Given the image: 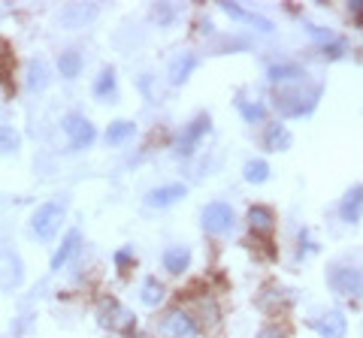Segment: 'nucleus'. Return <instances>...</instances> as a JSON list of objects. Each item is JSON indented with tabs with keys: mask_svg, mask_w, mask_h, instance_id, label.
Masks as SVG:
<instances>
[{
	"mask_svg": "<svg viewBox=\"0 0 363 338\" xmlns=\"http://www.w3.org/2000/svg\"><path fill=\"white\" fill-rule=\"evenodd\" d=\"M255 338H285V332H281L279 326H264V330H260Z\"/></svg>",
	"mask_w": 363,
	"mask_h": 338,
	"instance_id": "obj_29",
	"label": "nucleus"
},
{
	"mask_svg": "<svg viewBox=\"0 0 363 338\" xmlns=\"http://www.w3.org/2000/svg\"><path fill=\"white\" fill-rule=\"evenodd\" d=\"M79 247H82V233L79 230H70L64 235V242H61V247L55 251V257H52V263H49V269L52 272H61V269L73 260V257L79 254Z\"/></svg>",
	"mask_w": 363,
	"mask_h": 338,
	"instance_id": "obj_10",
	"label": "nucleus"
},
{
	"mask_svg": "<svg viewBox=\"0 0 363 338\" xmlns=\"http://www.w3.org/2000/svg\"><path fill=\"white\" fill-rule=\"evenodd\" d=\"M242 175H245V182H252V185H264L269 178V163L260 161V157H255V161H248L242 166Z\"/></svg>",
	"mask_w": 363,
	"mask_h": 338,
	"instance_id": "obj_23",
	"label": "nucleus"
},
{
	"mask_svg": "<svg viewBox=\"0 0 363 338\" xmlns=\"http://www.w3.org/2000/svg\"><path fill=\"white\" fill-rule=\"evenodd\" d=\"M97 16V6H85V4H70V6H64L61 9V25L64 28H85V21H91Z\"/></svg>",
	"mask_w": 363,
	"mask_h": 338,
	"instance_id": "obj_14",
	"label": "nucleus"
},
{
	"mask_svg": "<svg viewBox=\"0 0 363 338\" xmlns=\"http://www.w3.org/2000/svg\"><path fill=\"white\" fill-rule=\"evenodd\" d=\"M18 142H21L18 133H16L13 127H6V124H4V127H0V151H4V154L16 151V148H18Z\"/></svg>",
	"mask_w": 363,
	"mask_h": 338,
	"instance_id": "obj_28",
	"label": "nucleus"
},
{
	"mask_svg": "<svg viewBox=\"0 0 363 338\" xmlns=\"http://www.w3.org/2000/svg\"><path fill=\"white\" fill-rule=\"evenodd\" d=\"M185 194H188V187L176 182V185H164V187L149 190V197H145V202H149L152 209H167V206H173V202H179Z\"/></svg>",
	"mask_w": 363,
	"mask_h": 338,
	"instance_id": "obj_12",
	"label": "nucleus"
},
{
	"mask_svg": "<svg viewBox=\"0 0 363 338\" xmlns=\"http://www.w3.org/2000/svg\"><path fill=\"white\" fill-rule=\"evenodd\" d=\"M194 66H197V54H191V52H182V54H176L173 61H169V82L173 85H182L185 78L194 73Z\"/></svg>",
	"mask_w": 363,
	"mask_h": 338,
	"instance_id": "obj_17",
	"label": "nucleus"
},
{
	"mask_svg": "<svg viewBox=\"0 0 363 338\" xmlns=\"http://www.w3.org/2000/svg\"><path fill=\"white\" fill-rule=\"evenodd\" d=\"M348 9H351V13H354V16H363V0H351Z\"/></svg>",
	"mask_w": 363,
	"mask_h": 338,
	"instance_id": "obj_34",
	"label": "nucleus"
},
{
	"mask_svg": "<svg viewBox=\"0 0 363 338\" xmlns=\"http://www.w3.org/2000/svg\"><path fill=\"white\" fill-rule=\"evenodd\" d=\"M339 215H342L345 223H357L360 221V215H363V185H354L342 197V202H339Z\"/></svg>",
	"mask_w": 363,
	"mask_h": 338,
	"instance_id": "obj_13",
	"label": "nucleus"
},
{
	"mask_svg": "<svg viewBox=\"0 0 363 338\" xmlns=\"http://www.w3.org/2000/svg\"><path fill=\"white\" fill-rule=\"evenodd\" d=\"M61 127H64V133H67V139H70V148H73V151L88 148V145L94 142V136H97L94 124H91L85 115H76V112H70V115L61 121Z\"/></svg>",
	"mask_w": 363,
	"mask_h": 338,
	"instance_id": "obj_5",
	"label": "nucleus"
},
{
	"mask_svg": "<svg viewBox=\"0 0 363 338\" xmlns=\"http://www.w3.org/2000/svg\"><path fill=\"white\" fill-rule=\"evenodd\" d=\"M324 54H327V58H339V54H342V46H339V42H333V46H324Z\"/></svg>",
	"mask_w": 363,
	"mask_h": 338,
	"instance_id": "obj_33",
	"label": "nucleus"
},
{
	"mask_svg": "<svg viewBox=\"0 0 363 338\" xmlns=\"http://www.w3.org/2000/svg\"><path fill=\"white\" fill-rule=\"evenodd\" d=\"M61 221H64V202L49 199V202H43V206L33 211L30 230H33L37 239L49 242V239H55V233H58V227H61Z\"/></svg>",
	"mask_w": 363,
	"mask_h": 338,
	"instance_id": "obj_2",
	"label": "nucleus"
},
{
	"mask_svg": "<svg viewBox=\"0 0 363 338\" xmlns=\"http://www.w3.org/2000/svg\"><path fill=\"white\" fill-rule=\"evenodd\" d=\"M221 6V13H227L230 18H236V21H245V25H252V28H257L260 33H272V21L267 18V16H260V13H252V9H242L240 4H218Z\"/></svg>",
	"mask_w": 363,
	"mask_h": 338,
	"instance_id": "obj_11",
	"label": "nucleus"
},
{
	"mask_svg": "<svg viewBox=\"0 0 363 338\" xmlns=\"http://www.w3.org/2000/svg\"><path fill=\"white\" fill-rule=\"evenodd\" d=\"M82 66H85L82 52L67 49V52H61V54H58V70H61V76H64V78H76L79 73H82Z\"/></svg>",
	"mask_w": 363,
	"mask_h": 338,
	"instance_id": "obj_19",
	"label": "nucleus"
},
{
	"mask_svg": "<svg viewBox=\"0 0 363 338\" xmlns=\"http://www.w3.org/2000/svg\"><path fill=\"white\" fill-rule=\"evenodd\" d=\"M161 335L164 338H194L197 323L185 308H169L161 320Z\"/></svg>",
	"mask_w": 363,
	"mask_h": 338,
	"instance_id": "obj_7",
	"label": "nucleus"
},
{
	"mask_svg": "<svg viewBox=\"0 0 363 338\" xmlns=\"http://www.w3.org/2000/svg\"><path fill=\"white\" fill-rule=\"evenodd\" d=\"M203 230H206L209 235H224V233H230L233 230V223H236V215H233V209L227 206V202H209L206 209H203Z\"/></svg>",
	"mask_w": 363,
	"mask_h": 338,
	"instance_id": "obj_6",
	"label": "nucleus"
},
{
	"mask_svg": "<svg viewBox=\"0 0 363 338\" xmlns=\"http://www.w3.org/2000/svg\"><path fill=\"white\" fill-rule=\"evenodd\" d=\"M197 317L203 326H212L218 320V305H215L212 299H197Z\"/></svg>",
	"mask_w": 363,
	"mask_h": 338,
	"instance_id": "obj_27",
	"label": "nucleus"
},
{
	"mask_svg": "<svg viewBox=\"0 0 363 338\" xmlns=\"http://www.w3.org/2000/svg\"><path fill=\"white\" fill-rule=\"evenodd\" d=\"M236 109L242 112V118H245L248 124H255V121L260 124V121L267 118V109H264V106H260V103H248V100H242V97L236 100Z\"/></svg>",
	"mask_w": 363,
	"mask_h": 338,
	"instance_id": "obj_25",
	"label": "nucleus"
},
{
	"mask_svg": "<svg viewBox=\"0 0 363 338\" xmlns=\"http://www.w3.org/2000/svg\"><path fill=\"white\" fill-rule=\"evenodd\" d=\"M155 18L161 21V25H169V18H173V9H169V6H157L155 9Z\"/></svg>",
	"mask_w": 363,
	"mask_h": 338,
	"instance_id": "obj_30",
	"label": "nucleus"
},
{
	"mask_svg": "<svg viewBox=\"0 0 363 338\" xmlns=\"http://www.w3.org/2000/svg\"><path fill=\"white\" fill-rule=\"evenodd\" d=\"M94 97H100V100L116 97V70H112V66L100 70V76L94 78Z\"/></svg>",
	"mask_w": 363,
	"mask_h": 338,
	"instance_id": "obj_22",
	"label": "nucleus"
},
{
	"mask_svg": "<svg viewBox=\"0 0 363 338\" xmlns=\"http://www.w3.org/2000/svg\"><path fill=\"white\" fill-rule=\"evenodd\" d=\"M312 330L321 335V338H345L348 320H345V314L339 311V308H330V311H324L321 317L312 320Z\"/></svg>",
	"mask_w": 363,
	"mask_h": 338,
	"instance_id": "obj_9",
	"label": "nucleus"
},
{
	"mask_svg": "<svg viewBox=\"0 0 363 338\" xmlns=\"http://www.w3.org/2000/svg\"><path fill=\"white\" fill-rule=\"evenodd\" d=\"M318 97H321V85L306 88V78H303V85L294 82V85H281L279 88L276 91V109L285 118H303V115H309V112L315 109Z\"/></svg>",
	"mask_w": 363,
	"mask_h": 338,
	"instance_id": "obj_1",
	"label": "nucleus"
},
{
	"mask_svg": "<svg viewBox=\"0 0 363 338\" xmlns=\"http://www.w3.org/2000/svg\"><path fill=\"white\" fill-rule=\"evenodd\" d=\"M100 323L109 326L112 332H121V335H130L136 330V317L121 305L118 299H112V296L100 299Z\"/></svg>",
	"mask_w": 363,
	"mask_h": 338,
	"instance_id": "obj_3",
	"label": "nucleus"
},
{
	"mask_svg": "<svg viewBox=\"0 0 363 338\" xmlns=\"http://www.w3.org/2000/svg\"><path fill=\"white\" fill-rule=\"evenodd\" d=\"M327 284L333 287V293L339 296H348V299H357L363 293V269L354 266H333L327 272Z\"/></svg>",
	"mask_w": 363,
	"mask_h": 338,
	"instance_id": "obj_4",
	"label": "nucleus"
},
{
	"mask_svg": "<svg viewBox=\"0 0 363 338\" xmlns=\"http://www.w3.org/2000/svg\"><path fill=\"white\" fill-rule=\"evenodd\" d=\"M140 299L145 302V305H161L164 302V284L157 278H145L143 281V293H140Z\"/></svg>",
	"mask_w": 363,
	"mask_h": 338,
	"instance_id": "obj_24",
	"label": "nucleus"
},
{
	"mask_svg": "<svg viewBox=\"0 0 363 338\" xmlns=\"http://www.w3.org/2000/svg\"><path fill=\"white\" fill-rule=\"evenodd\" d=\"M206 133H209V115H197L191 124H185V127H182L179 139H176V151H179L182 157L194 154L197 142H200L203 136H206Z\"/></svg>",
	"mask_w": 363,
	"mask_h": 338,
	"instance_id": "obj_8",
	"label": "nucleus"
},
{
	"mask_svg": "<svg viewBox=\"0 0 363 338\" xmlns=\"http://www.w3.org/2000/svg\"><path fill=\"white\" fill-rule=\"evenodd\" d=\"M306 73L300 70L297 64H276V66H269V82H276V85H288V82H303Z\"/></svg>",
	"mask_w": 363,
	"mask_h": 338,
	"instance_id": "obj_20",
	"label": "nucleus"
},
{
	"mask_svg": "<svg viewBox=\"0 0 363 338\" xmlns=\"http://www.w3.org/2000/svg\"><path fill=\"white\" fill-rule=\"evenodd\" d=\"M264 145H267V151H288L294 145V136H291V130L285 127V124L276 121V124H267Z\"/></svg>",
	"mask_w": 363,
	"mask_h": 338,
	"instance_id": "obj_15",
	"label": "nucleus"
},
{
	"mask_svg": "<svg viewBox=\"0 0 363 338\" xmlns=\"http://www.w3.org/2000/svg\"><path fill=\"white\" fill-rule=\"evenodd\" d=\"M248 227L255 230V235H269L276 227V215L267 206H252L248 209Z\"/></svg>",
	"mask_w": 363,
	"mask_h": 338,
	"instance_id": "obj_18",
	"label": "nucleus"
},
{
	"mask_svg": "<svg viewBox=\"0 0 363 338\" xmlns=\"http://www.w3.org/2000/svg\"><path fill=\"white\" fill-rule=\"evenodd\" d=\"M306 30H309L315 40H333V33H330V30H324V28H318V25H309Z\"/></svg>",
	"mask_w": 363,
	"mask_h": 338,
	"instance_id": "obj_31",
	"label": "nucleus"
},
{
	"mask_svg": "<svg viewBox=\"0 0 363 338\" xmlns=\"http://www.w3.org/2000/svg\"><path fill=\"white\" fill-rule=\"evenodd\" d=\"M49 85V78H45V64L43 61H33L30 70H28V88L30 91H40V88Z\"/></svg>",
	"mask_w": 363,
	"mask_h": 338,
	"instance_id": "obj_26",
	"label": "nucleus"
},
{
	"mask_svg": "<svg viewBox=\"0 0 363 338\" xmlns=\"http://www.w3.org/2000/svg\"><path fill=\"white\" fill-rule=\"evenodd\" d=\"M133 133H136V124L128 121V118H118V121H112L106 127V142L109 145H121L124 139H130Z\"/></svg>",
	"mask_w": 363,
	"mask_h": 338,
	"instance_id": "obj_21",
	"label": "nucleus"
},
{
	"mask_svg": "<svg viewBox=\"0 0 363 338\" xmlns=\"http://www.w3.org/2000/svg\"><path fill=\"white\" fill-rule=\"evenodd\" d=\"M116 263L121 266V272H124V266H128V263H130V251H128V247H121V251L116 254Z\"/></svg>",
	"mask_w": 363,
	"mask_h": 338,
	"instance_id": "obj_32",
	"label": "nucleus"
},
{
	"mask_svg": "<svg viewBox=\"0 0 363 338\" xmlns=\"http://www.w3.org/2000/svg\"><path fill=\"white\" fill-rule=\"evenodd\" d=\"M191 266V251L185 245H169L164 251V269L169 275H182Z\"/></svg>",
	"mask_w": 363,
	"mask_h": 338,
	"instance_id": "obj_16",
	"label": "nucleus"
}]
</instances>
